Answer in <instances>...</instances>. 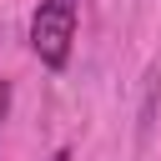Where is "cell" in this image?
I'll return each mask as SVG.
<instances>
[{
  "instance_id": "6da1fadb",
  "label": "cell",
  "mask_w": 161,
  "mask_h": 161,
  "mask_svg": "<svg viewBox=\"0 0 161 161\" xmlns=\"http://www.w3.org/2000/svg\"><path fill=\"white\" fill-rule=\"evenodd\" d=\"M75 25H80V0H40L30 15V50L40 55V65L65 70L70 45H75Z\"/></svg>"
},
{
  "instance_id": "7a4b0ae2",
  "label": "cell",
  "mask_w": 161,
  "mask_h": 161,
  "mask_svg": "<svg viewBox=\"0 0 161 161\" xmlns=\"http://www.w3.org/2000/svg\"><path fill=\"white\" fill-rule=\"evenodd\" d=\"M156 106H161V60L146 70V91H141V111H136V136L146 141L156 126Z\"/></svg>"
},
{
  "instance_id": "3957f363",
  "label": "cell",
  "mask_w": 161,
  "mask_h": 161,
  "mask_svg": "<svg viewBox=\"0 0 161 161\" xmlns=\"http://www.w3.org/2000/svg\"><path fill=\"white\" fill-rule=\"evenodd\" d=\"M5 111H10V80H0V121H5Z\"/></svg>"
},
{
  "instance_id": "277c9868",
  "label": "cell",
  "mask_w": 161,
  "mask_h": 161,
  "mask_svg": "<svg viewBox=\"0 0 161 161\" xmlns=\"http://www.w3.org/2000/svg\"><path fill=\"white\" fill-rule=\"evenodd\" d=\"M50 161H75V151H70V146H60V151H55Z\"/></svg>"
}]
</instances>
